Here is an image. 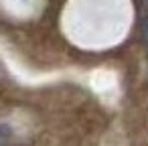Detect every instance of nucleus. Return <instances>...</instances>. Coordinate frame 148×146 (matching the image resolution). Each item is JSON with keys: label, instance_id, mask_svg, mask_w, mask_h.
<instances>
[{"label": "nucleus", "instance_id": "f257e3e1", "mask_svg": "<svg viewBox=\"0 0 148 146\" xmlns=\"http://www.w3.org/2000/svg\"><path fill=\"white\" fill-rule=\"evenodd\" d=\"M142 39H144V43L148 45V16L142 21Z\"/></svg>", "mask_w": 148, "mask_h": 146}]
</instances>
